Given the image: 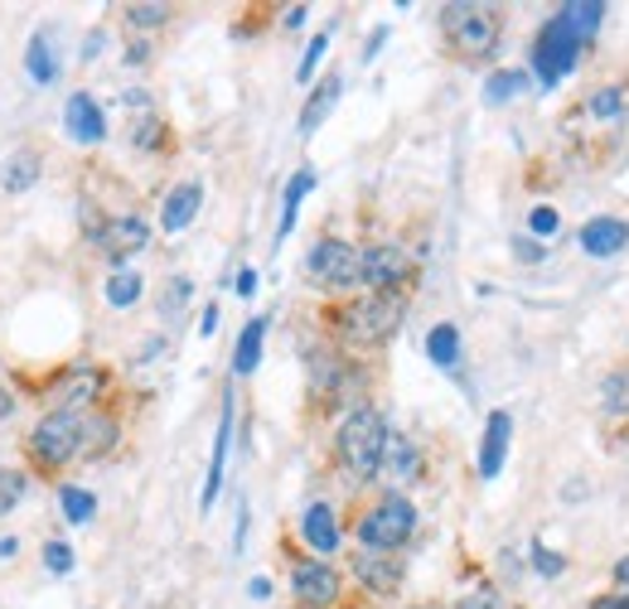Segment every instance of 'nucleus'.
Wrapping results in <instances>:
<instances>
[{"label":"nucleus","instance_id":"obj_43","mask_svg":"<svg viewBox=\"0 0 629 609\" xmlns=\"http://www.w3.org/2000/svg\"><path fill=\"white\" fill-rule=\"evenodd\" d=\"M591 609H629V590H605V595H595Z\"/></svg>","mask_w":629,"mask_h":609},{"label":"nucleus","instance_id":"obj_6","mask_svg":"<svg viewBox=\"0 0 629 609\" xmlns=\"http://www.w3.org/2000/svg\"><path fill=\"white\" fill-rule=\"evenodd\" d=\"M78 459H83V416L73 411H44L35 421V431L20 440V469L29 479L44 483H63Z\"/></svg>","mask_w":629,"mask_h":609},{"label":"nucleus","instance_id":"obj_47","mask_svg":"<svg viewBox=\"0 0 629 609\" xmlns=\"http://www.w3.org/2000/svg\"><path fill=\"white\" fill-rule=\"evenodd\" d=\"M233 290H238V296H252V290H257V271L242 266V271H238V286H233Z\"/></svg>","mask_w":629,"mask_h":609},{"label":"nucleus","instance_id":"obj_41","mask_svg":"<svg viewBox=\"0 0 629 609\" xmlns=\"http://www.w3.org/2000/svg\"><path fill=\"white\" fill-rule=\"evenodd\" d=\"M533 566L543 571V575H561V566H567V561H561L557 551H547V547H533Z\"/></svg>","mask_w":629,"mask_h":609},{"label":"nucleus","instance_id":"obj_39","mask_svg":"<svg viewBox=\"0 0 629 609\" xmlns=\"http://www.w3.org/2000/svg\"><path fill=\"white\" fill-rule=\"evenodd\" d=\"M557 228H561V218H557V208H547V203L527 213V232H533V237H553Z\"/></svg>","mask_w":629,"mask_h":609},{"label":"nucleus","instance_id":"obj_19","mask_svg":"<svg viewBox=\"0 0 629 609\" xmlns=\"http://www.w3.org/2000/svg\"><path fill=\"white\" fill-rule=\"evenodd\" d=\"M581 252L586 256H620L629 247V223L625 218H610V213H601V218H586L577 232Z\"/></svg>","mask_w":629,"mask_h":609},{"label":"nucleus","instance_id":"obj_22","mask_svg":"<svg viewBox=\"0 0 629 609\" xmlns=\"http://www.w3.org/2000/svg\"><path fill=\"white\" fill-rule=\"evenodd\" d=\"M228 445H233V392H223V416H218V435H213V459H209V479H204V493H199V507L218 503V489H223V465H228Z\"/></svg>","mask_w":629,"mask_h":609},{"label":"nucleus","instance_id":"obj_10","mask_svg":"<svg viewBox=\"0 0 629 609\" xmlns=\"http://www.w3.org/2000/svg\"><path fill=\"white\" fill-rule=\"evenodd\" d=\"M290 561V605L296 609H340L344 595H349V571H340L334 561L320 557H296L286 551Z\"/></svg>","mask_w":629,"mask_h":609},{"label":"nucleus","instance_id":"obj_12","mask_svg":"<svg viewBox=\"0 0 629 609\" xmlns=\"http://www.w3.org/2000/svg\"><path fill=\"white\" fill-rule=\"evenodd\" d=\"M586 49H591L586 34H577L561 15H553L543 29H537V39H533V68H537V77H543V83H561V77H567L571 68L581 63V53H586Z\"/></svg>","mask_w":629,"mask_h":609},{"label":"nucleus","instance_id":"obj_44","mask_svg":"<svg viewBox=\"0 0 629 609\" xmlns=\"http://www.w3.org/2000/svg\"><path fill=\"white\" fill-rule=\"evenodd\" d=\"M519 256H523V262H543L547 247L537 242V237H519Z\"/></svg>","mask_w":629,"mask_h":609},{"label":"nucleus","instance_id":"obj_37","mask_svg":"<svg viewBox=\"0 0 629 609\" xmlns=\"http://www.w3.org/2000/svg\"><path fill=\"white\" fill-rule=\"evenodd\" d=\"M189 296H194V280H189V276H175L170 286H165V296H161V310H165V314H179V310L189 304Z\"/></svg>","mask_w":629,"mask_h":609},{"label":"nucleus","instance_id":"obj_50","mask_svg":"<svg viewBox=\"0 0 629 609\" xmlns=\"http://www.w3.org/2000/svg\"><path fill=\"white\" fill-rule=\"evenodd\" d=\"M252 595H257V600H266V595H272V581H266V575H257V581H252Z\"/></svg>","mask_w":629,"mask_h":609},{"label":"nucleus","instance_id":"obj_51","mask_svg":"<svg viewBox=\"0 0 629 609\" xmlns=\"http://www.w3.org/2000/svg\"><path fill=\"white\" fill-rule=\"evenodd\" d=\"M402 609H431V605H402Z\"/></svg>","mask_w":629,"mask_h":609},{"label":"nucleus","instance_id":"obj_31","mask_svg":"<svg viewBox=\"0 0 629 609\" xmlns=\"http://www.w3.org/2000/svg\"><path fill=\"white\" fill-rule=\"evenodd\" d=\"M601 406H605L610 416H629V363L605 372V382H601Z\"/></svg>","mask_w":629,"mask_h":609},{"label":"nucleus","instance_id":"obj_32","mask_svg":"<svg viewBox=\"0 0 629 609\" xmlns=\"http://www.w3.org/2000/svg\"><path fill=\"white\" fill-rule=\"evenodd\" d=\"M557 15L567 20V25L577 29V34L595 39V29H601V20H605V5H601V0H581V5H561Z\"/></svg>","mask_w":629,"mask_h":609},{"label":"nucleus","instance_id":"obj_33","mask_svg":"<svg viewBox=\"0 0 629 609\" xmlns=\"http://www.w3.org/2000/svg\"><path fill=\"white\" fill-rule=\"evenodd\" d=\"M59 503H63V517H69V523H93V513H97L93 493L78 489V483H69V479L59 483Z\"/></svg>","mask_w":629,"mask_h":609},{"label":"nucleus","instance_id":"obj_13","mask_svg":"<svg viewBox=\"0 0 629 609\" xmlns=\"http://www.w3.org/2000/svg\"><path fill=\"white\" fill-rule=\"evenodd\" d=\"M349 575L368 600H397L407 585V557L402 551H349Z\"/></svg>","mask_w":629,"mask_h":609},{"label":"nucleus","instance_id":"obj_16","mask_svg":"<svg viewBox=\"0 0 629 609\" xmlns=\"http://www.w3.org/2000/svg\"><path fill=\"white\" fill-rule=\"evenodd\" d=\"M300 537H306V547L314 557L330 561L334 551L344 547V517L334 513V503H310L306 513H300Z\"/></svg>","mask_w":629,"mask_h":609},{"label":"nucleus","instance_id":"obj_34","mask_svg":"<svg viewBox=\"0 0 629 609\" xmlns=\"http://www.w3.org/2000/svg\"><path fill=\"white\" fill-rule=\"evenodd\" d=\"M527 83H533V77H527L523 68H499V73H489L485 93H489V101H509V97L527 93Z\"/></svg>","mask_w":629,"mask_h":609},{"label":"nucleus","instance_id":"obj_5","mask_svg":"<svg viewBox=\"0 0 629 609\" xmlns=\"http://www.w3.org/2000/svg\"><path fill=\"white\" fill-rule=\"evenodd\" d=\"M29 392H35V402H44L49 411H93V406H107L117 402V372L107 363H97V358H73V363H59L54 372H44V378H29L25 382Z\"/></svg>","mask_w":629,"mask_h":609},{"label":"nucleus","instance_id":"obj_18","mask_svg":"<svg viewBox=\"0 0 629 609\" xmlns=\"http://www.w3.org/2000/svg\"><path fill=\"white\" fill-rule=\"evenodd\" d=\"M340 97H344V77H340V68H330V73L320 77V83L310 87L306 93V107H300V135H314L324 127V121H330V111L340 107Z\"/></svg>","mask_w":629,"mask_h":609},{"label":"nucleus","instance_id":"obj_27","mask_svg":"<svg viewBox=\"0 0 629 609\" xmlns=\"http://www.w3.org/2000/svg\"><path fill=\"white\" fill-rule=\"evenodd\" d=\"M314 189V169H296L286 184V199H281V223H276V242H286L290 228H296V213H300V199Z\"/></svg>","mask_w":629,"mask_h":609},{"label":"nucleus","instance_id":"obj_17","mask_svg":"<svg viewBox=\"0 0 629 609\" xmlns=\"http://www.w3.org/2000/svg\"><path fill=\"white\" fill-rule=\"evenodd\" d=\"M63 131H69V141H78V145L107 141V111L97 107L93 93H69V101H63Z\"/></svg>","mask_w":629,"mask_h":609},{"label":"nucleus","instance_id":"obj_52","mask_svg":"<svg viewBox=\"0 0 629 609\" xmlns=\"http://www.w3.org/2000/svg\"><path fill=\"white\" fill-rule=\"evenodd\" d=\"M431 609H441V605H431Z\"/></svg>","mask_w":629,"mask_h":609},{"label":"nucleus","instance_id":"obj_21","mask_svg":"<svg viewBox=\"0 0 629 609\" xmlns=\"http://www.w3.org/2000/svg\"><path fill=\"white\" fill-rule=\"evenodd\" d=\"M509 435H513V416L489 411L485 435H479V479H499L503 459H509Z\"/></svg>","mask_w":629,"mask_h":609},{"label":"nucleus","instance_id":"obj_46","mask_svg":"<svg viewBox=\"0 0 629 609\" xmlns=\"http://www.w3.org/2000/svg\"><path fill=\"white\" fill-rule=\"evenodd\" d=\"M306 15H310L306 5H290V10H281V25H286V29H296V25H306Z\"/></svg>","mask_w":629,"mask_h":609},{"label":"nucleus","instance_id":"obj_38","mask_svg":"<svg viewBox=\"0 0 629 609\" xmlns=\"http://www.w3.org/2000/svg\"><path fill=\"white\" fill-rule=\"evenodd\" d=\"M44 566L54 575H69L73 571V547L69 541H44Z\"/></svg>","mask_w":629,"mask_h":609},{"label":"nucleus","instance_id":"obj_20","mask_svg":"<svg viewBox=\"0 0 629 609\" xmlns=\"http://www.w3.org/2000/svg\"><path fill=\"white\" fill-rule=\"evenodd\" d=\"M199 203H204V184H199V179H179L161 203V232H170V237L185 232L189 223L199 218Z\"/></svg>","mask_w":629,"mask_h":609},{"label":"nucleus","instance_id":"obj_45","mask_svg":"<svg viewBox=\"0 0 629 609\" xmlns=\"http://www.w3.org/2000/svg\"><path fill=\"white\" fill-rule=\"evenodd\" d=\"M610 590H629V557H625V561H615V571H610Z\"/></svg>","mask_w":629,"mask_h":609},{"label":"nucleus","instance_id":"obj_2","mask_svg":"<svg viewBox=\"0 0 629 609\" xmlns=\"http://www.w3.org/2000/svg\"><path fill=\"white\" fill-rule=\"evenodd\" d=\"M368 402H373V392H368L364 358H349L330 338H310L306 344V416L310 421L340 426L344 416Z\"/></svg>","mask_w":629,"mask_h":609},{"label":"nucleus","instance_id":"obj_25","mask_svg":"<svg viewBox=\"0 0 629 609\" xmlns=\"http://www.w3.org/2000/svg\"><path fill=\"white\" fill-rule=\"evenodd\" d=\"M383 469H392V479L397 483H417L426 474V459H422V445L412 435H392L388 440V459Z\"/></svg>","mask_w":629,"mask_h":609},{"label":"nucleus","instance_id":"obj_11","mask_svg":"<svg viewBox=\"0 0 629 609\" xmlns=\"http://www.w3.org/2000/svg\"><path fill=\"white\" fill-rule=\"evenodd\" d=\"M151 237H155V228H151V218L145 213H107L97 228H87V247H93L103 262H111V266H127L131 256H141L145 247H151Z\"/></svg>","mask_w":629,"mask_h":609},{"label":"nucleus","instance_id":"obj_15","mask_svg":"<svg viewBox=\"0 0 629 609\" xmlns=\"http://www.w3.org/2000/svg\"><path fill=\"white\" fill-rule=\"evenodd\" d=\"M121 435H127V421H121V406H93L83 411V465H103L121 450Z\"/></svg>","mask_w":629,"mask_h":609},{"label":"nucleus","instance_id":"obj_40","mask_svg":"<svg viewBox=\"0 0 629 609\" xmlns=\"http://www.w3.org/2000/svg\"><path fill=\"white\" fill-rule=\"evenodd\" d=\"M151 59H155V44L141 39V34H131V39H127V63H131V68H145Z\"/></svg>","mask_w":629,"mask_h":609},{"label":"nucleus","instance_id":"obj_36","mask_svg":"<svg viewBox=\"0 0 629 609\" xmlns=\"http://www.w3.org/2000/svg\"><path fill=\"white\" fill-rule=\"evenodd\" d=\"M324 53H330V29H320V34H314V39L306 44V59H300V68H296V77H300V83H310V77H314V68H320Z\"/></svg>","mask_w":629,"mask_h":609},{"label":"nucleus","instance_id":"obj_4","mask_svg":"<svg viewBox=\"0 0 629 609\" xmlns=\"http://www.w3.org/2000/svg\"><path fill=\"white\" fill-rule=\"evenodd\" d=\"M344 533L364 551H407V541L417 537V503L402 489H378L349 507Z\"/></svg>","mask_w":629,"mask_h":609},{"label":"nucleus","instance_id":"obj_28","mask_svg":"<svg viewBox=\"0 0 629 609\" xmlns=\"http://www.w3.org/2000/svg\"><path fill=\"white\" fill-rule=\"evenodd\" d=\"M426 354H431V363H436V368H446V372H451V368L460 363V330H455L451 320L436 324V330L426 334Z\"/></svg>","mask_w":629,"mask_h":609},{"label":"nucleus","instance_id":"obj_26","mask_svg":"<svg viewBox=\"0 0 629 609\" xmlns=\"http://www.w3.org/2000/svg\"><path fill=\"white\" fill-rule=\"evenodd\" d=\"M262 344H266V314H257V320H247V330L238 334V348H233V372H238V378H252L257 372Z\"/></svg>","mask_w":629,"mask_h":609},{"label":"nucleus","instance_id":"obj_53","mask_svg":"<svg viewBox=\"0 0 629 609\" xmlns=\"http://www.w3.org/2000/svg\"><path fill=\"white\" fill-rule=\"evenodd\" d=\"M290 609H296V605H290Z\"/></svg>","mask_w":629,"mask_h":609},{"label":"nucleus","instance_id":"obj_14","mask_svg":"<svg viewBox=\"0 0 629 609\" xmlns=\"http://www.w3.org/2000/svg\"><path fill=\"white\" fill-rule=\"evenodd\" d=\"M121 101H127V117H131V145H137L141 155H170L175 151V127L151 101V93H127Z\"/></svg>","mask_w":629,"mask_h":609},{"label":"nucleus","instance_id":"obj_9","mask_svg":"<svg viewBox=\"0 0 629 609\" xmlns=\"http://www.w3.org/2000/svg\"><path fill=\"white\" fill-rule=\"evenodd\" d=\"M358 262H364V290H373V296H407L417 290V256H412V247L402 242H364L358 247Z\"/></svg>","mask_w":629,"mask_h":609},{"label":"nucleus","instance_id":"obj_23","mask_svg":"<svg viewBox=\"0 0 629 609\" xmlns=\"http://www.w3.org/2000/svg\"><path fill=\"white\" fill-rule=\"evenodd\" d=\"M39 175H44V151L39 145H20L5 160V169H0V189L5 194H25V189L39 184Z\"/></svg>","mask_w":629,"mask_h":609},{"label":"nucleus","instance_id":"obj_8","mask_svg":"<svg viewBox=\"0 0 629 609\" xmlns=\"http://www.w3.org/2000/svg\"><path fill=\"white\" fill-rule=\"evenodd\" d=\"M306 276L314 290H324V300L334 296H354L364 290V262H358V242L349 237H314V247L306 252Z\"/></svg>","mask_w":629,"mask_h":609},{"label":"nucleus","instance_id":"obj_7","mask_svg":"<svg viewBox=\"0 0 629 609\" xmlns=\"http://www.w3.org/2000/svg\"><path fill=\"white\" fill-rule=\"evenodd\" d=\"M436 25H441V39H446V49H451V59L489 63L503 44V29H509V10L485 5V0H451V5H441Z\"/></svg>","mask_w":629,"mask_h":609},{"label":"nucleus","instance_id":"obj_30","mask_svg":"<svg viewBox=\"0 0 629 609\" xmlns=\"http://www.w3.org/2000/svg\"><path fill=\"white\" fill-rule=\"evenodd\" d=\"M25 68H29V77H35L39 87H49L54 77H59V63H54V53H49V29H39L35 39H29V53H25Z\"/></svg>","mask_w":629,"mask_h":609},{"label":"nucleus","instance_id":"obj_49","mask_svg":"<svg viewBox=\"0 0 629 609\" xmlns=\"http://www.w3.org/2000/svg\"><path fill=\"white\" fill-rule=\"evenodd\" d=\"M213 330H218V304H209V310H204V324H199V334H213Z\"/></svg>","mask_w":629,"mask_h":609},{"label":"nucleus","instance_id":"obj_48","mask_svg":"<svg viewBox=\"0 0 629 609\" xmlns=\"http://www.w3.org/2000/svg\"><path fill=\"white\" fill-rule=\"evenodd\" d=\"M15 387H0V421H10V416H15Z\"/></svg>","mask_w":629,"mask_h":609},{"label":"nucleus","instance_id":"obj_3","mask_svg":"<svg viewBox=\"0 0 629 609\" xmlns=\"http://www.w3.org/2000/svg\"><path fill=\"white\" fill-rule=\"evenodd\" d=\"M388 440H392L388 416L378 411V402H368V406H358V411H349L340 426H334L330 459L354 489H368V483H378V474H383Z\"/></svg>","mask_w":629,"mask_h":609},{"label":"nucleus","instance_id":"obj_1","mask_svg":"<svg viewBox=\"0 0 629 609\" xmlns=\"http://www.w3.org/2000/svg\"><path fill=\"white\" fill-rule=\"evenodd\" d=\"M407 296H373V290H354V296L320 300L314 310V330L330 338L334 348H344L349 358H378L397 338L402 320H407Z\"/></svg>","mask_w":629,"mask_h":609},{"label":"nucleus","instance_id":"obj_29","mask_svg":"<svg viewBox=\"0 0 629 609\" xmlns=\"http://www.w3.org/2000/svg\"><path fill=\"white\" fill-rule=\"evenodd\" d=\"M103 296H107V304H117V310H127V304H137L141 296H145V280L137 276V271H111L107 276V286H103Z\"/></svg>","mask_w":629,"mask_h":609},{"label":"nucleus","instance_id":"obj_24","mask_svg":"<svg viewBox=\"0 0 629 609\" xmlns=\"http://www.w3.org/2000/svg\"><path fill=\"white\" fill-rule=\"evenodd\" d=\"M175 15L179 10L170 5V0H131V5H121V25H127L131 34H155V29H165V25H175Z\"/></svg>","mask_w":629,"mask_h":609},{"label":"nucleus","instance_id":"obj_35","mask_svg":"<svg viewBox=\"0 0 629 609\" xmlns=\"http://www.w3.org/2000/svg\"><path fill=\"white\" fill-rule=\"evenodd\" d=\"M25 493H29V474L25 469H0V517L25 499Z\"/></svg>","mask_w":629,"mask_h":609},{"label":"nucleus","instance_id":"obj_42","mask_svg":"<svg viewBox=\"0 0 629 609\" xmlns=\"http://www.w3.org/2000/svg\"><path fill=\"white\" fill-rule=\"evenodd\" d=\"M460 609H509V605H503L494 590H475V595H465V600H460Z\"/></svg>","mask_w":629,"mask_h":609}]
</instances>
